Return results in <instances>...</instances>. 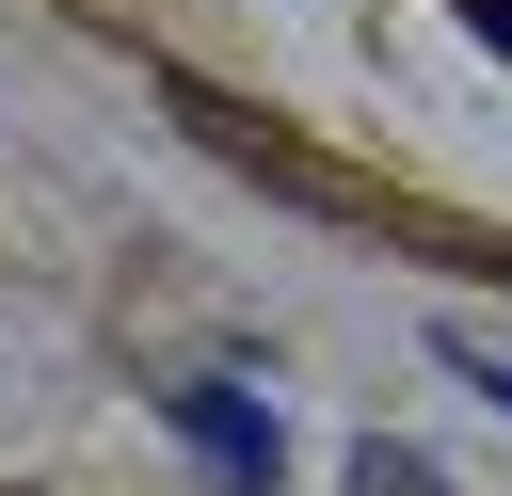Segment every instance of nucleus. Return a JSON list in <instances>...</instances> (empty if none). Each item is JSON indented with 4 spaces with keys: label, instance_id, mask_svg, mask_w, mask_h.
<instances>
[{
    "label": "nucleus",
    "instance_id": "obj_1",
    "mask_svg": "<svg viewBox=\"0 0 512 496\" xmlns=\"http://www.w3.org/2000/svg\"><path fill=\"white\" fill-rule=\"evenodd\" d=\"M160 416H176V448H192L224 496H272V480H288V432H272V400H240V384H160Z\"/></svg>",
    "mask_w": 512,
    "mask_h": 496
},
{
    "label": "nucleus",
    "instance_id": "obj_2",
    "mask_svg": "<svg viewBox=\"0 0 512 496\" xmlns=\"http://www.w3.org/2000/svg\"><path fill=\"white\" fill-rule=\"evenodd\" d=\"M448 384H480V400L512 416V368H496V352H464V336H448Z\"/></svg>",
    "mask_w": 512,
    "mask_h": 496
},
{
    "label": "nucleus",
    "instance_id": "obj_3",
    "mask_svg": "<svg viewBox=\"0 0 512 496\" xmlns=\"http://www.w3.org/2000/svg\"><path fill=\"white\" fill-rule=\"evenodd\" d=\"M464 32H480V48H512V0H464Z\"/></svg>",
    "mask_w": 512,
    "mask_h": 496
}]
</instances>
